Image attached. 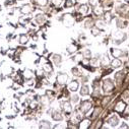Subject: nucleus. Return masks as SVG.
<instances>
[{
    "instance_id": "20e7f679",
    "label": "nucleus",
    "mask_w": 129,
    "mask_h": 129,
    "mask_svg": "<svg viewBox=\"0 0 129 129\" xmlns=\"http://www.w3.org/2000/svg\"><path fill=\"white\" fill-rule=\"evenodd\" d=\"M60 107L63 111V113L69 116L72 114V105H71V102H68V101H62L60 103Z\"/></svg>"
},
{
    "instance_id": "393cba45",
    "label": "nucleus",
    "mask_w": 129,
    "mask_h": 129,
    "mask_svg": "<svg viewBox=\"0 0 129 129\" xmlns=\"http://www.w3.org/2000/svg\"><path fill=\"white\" fill-rule=\"evenodd\" d=\"M95 26L100 30H104L106 28V21L104 19H98L95 21Z\"/></svg>"
},
{
    "instance_id": "72a5a7b5",
    "label": "nucleus",
    "mask_w": 129,
    "mask_h": 129,
    "mask_svg": "<svg viewBox=\"0 0 129 129\" xmlns=\"http://www.w3.org/2000/svg\"><path fill=\"white\" fill-rule=\"evenodd\" d=\"M83 59H84V57H83V55H82L81 53H78V54H76V55L73 57V61H74L75 63H80V62H82Z\"/></svg>"
},
{
    "instance_id": "9d476101",
    "label": "nucleus",
    "mask_w": 129,
    "mask_h": 129,
    "mask_svg": "<svg viewBox=\"0 0 129 129\" xmlns=\"http://www.w3.org/2000/svg\"><path fill=\"white\" fill-rule=\"evenodd\" d=\"M115 81H116V83H117V85H121L122 84V82L124 81V78H125V73H124V71H119V72H117L116 74H115Z\"/></svg>"
},
{
    "instance_id": "f257e3e1",
    "label": "nucleus",
    "mask_w": 129,
    "mask_h": 129,
    "mask_svg": "<svg viewBox=\"0 0 129 129\" xmlns=\"http://www.w3.org/2000/svg\"><path fill=\"white\" fill-rule=\"evenodd\" d=\"M115 88V83L114 80L111 78H106L103 80V84H102V89L105 93H111Z\"/></svg>"
},
{
    "instance_id": "6e6d98bb",
    "label": "nucleus",
    "mask_w": 129,
    "mask_h": 129,
    "mask_svg": "<svg viewBox=\"0 0 129 129\" xmlns=\"http://www.w3.org/2000/svg\"><path fill=\"white\" fill-rule=\"evenodd\" d=\"M125 1H126L127 3H129V0H125Z\"/></svg>"
},
{
    "instance_id": "f8f14e48",
    "label": "nucleus",
    "mask_w": 129,
    "mask_h": 129,
    "mask_svg": "<svg viewBox=\"0 0 129 129\" xmlns=\"http://www.w3.org/2000/svg\"><path fill=\"white\" fill-rule=\"evenodd\" d=\"M51 117L54 121H62L63 120V115L60 111L57 110H52L51 111Z\"/></svg>"
},
{
    "instance_id": "412c9836",
    "label": "nucleus",
    "mask_w": 129,
    "mask_h": 129,
    "mask_svg": "<svg viewBox=\"0 0 129 129\" xmlns=\"http://www.w3.org/2000/svg\"><path fill=\"white\" fill-rule=\"evenodd\" d=\"M93 25H95V21L92 17L89 16V18H87L84 21V27L85 28H91V27H93Z\"/></svg>"
},
{
    "instance_id": "1a4fd4ad",
    "label": "nucleus",
    "mask_w": 129,
    "mask_h": 129,
    "mask_svg": "<svg viewBox=\"0 0 129 129\" xmlns=\"http://www.w3.org/2000/svg\"><path fill=\"white\" fill-rule=\"evenodd\" d=\"M80 121H81V113L78 110H76L71 114V120H70L69 123H71L73 125H76V124H79Z\"/></svg>"
},
{
    "instance_id": "f03ea898",
    "label": "nucleus",
    "mask_w": 129,
    "mask_h": 129,
    "mask_svg": "<svg viewBox=\"0 0 129 129\" xmlns=\"http://www.w3.org/2000/svg\"><path fill=\"white\" fill-rule=\"evenodd\" d=\"M116 13H118L123 18H129V5L119 4L116 6Z\"/></svg>"
},
{
    "instance_id": "4c0bfd02",
    "label": "nucleus",
    "mask_w": 129,
    "mask_h": 129,
    "mask_svg": "<svg viewBox=\"0 0 129 129\" xmlns=\"http://www.w3.org/2000/svg\"><path fill=\"white\" fill-rule=\"evenodd\" d=\"M66 50H67V52L69 53V54H73L74 52H76V50H77V47L75 46V45H73V44H70L67 48H66Z\"/></svg>"
},
{
    "instance_id": "c9c22d12",
    "label": "nucleus",
    "mask_w": 129,
    "mask_h": 129,
    "mask_svg": "<svg viewBox=\"0 0 129 129\" xmlns=\"http://www.w3.org/2000/svg\"><path fill=\"white\" fill-rule=\"evenodd\" d=\"M43 70H44L45 72H47V73L53 72V67H52V65H51L50 63H45L44 66H43Z\"/></svg>"
},
{
    "instance_id": "a211bd4d",
    "label": "nucleus",
    "mask_w": 129,
    "mask_h": 129,
    "mask_svg": "<svg viewBox=\"0 0 129 129\" xmlns=\"http://www.w3.org/2000/svg\"><path fill=\"white\" fill-rule=\"evenodd\" d=\"M52 61H53V63L55 64L56 66H60V64L62 62L61 55H59V54H53L52 55Z\"/></svg>"
},
{
    "instance_id": "ddd939ff",
    "label": "nucleus",
    "mask_w": 129,
    "mask_h": 129,
    "mask_svg": "<svg viewBox=\"0 0 129 129\" xmlns=\"http://www.w3.org/2000/svg\"><path fill=\"white\" fill-rule=\"evenodd\" d=\"M34 10H35V8L31 4H24L20 9L21 13H23V14H28L30 12H33Z\"/></svg>"
},
{
    "instance_id": "0eeeda50",
    "label": "nucleus",
    "mask_w": 129,
    "mask_h": 129,
    "mask_svg": "<svg viewBox=\"0 0 129 129\" xmlns=\"http://www.w3.org/2000/svg\"><path fill=\"white\" fill-rule=\"evenodd\" d=\"M68 80V75L64 72H60L57 74V77H56V82L59 84V85H65L66 82Z\"/></svg>"
},
{
    "instance_id": "473e14b6",
    "label": "nucleus",
    "mask_w": 129,
    "mask_h": 129,
    "mask_svg": "<svg viewBox=\"0 0 129 129\" xmlns=\"http://www.w3.org/2000/svg\"><path fill=\"white\" fill-rule=\"evenodd\" d=\"M101 112H102V108H100V107H96V108H94V111H93V113L91 114L90 119H95L96 117H98V116L101 114Z\"/></svg>"
},
{
    "instance_id": "49530a36",
    "label": "nucleus",
    "mask_w": 129,
    "mask_h": 129,
    "mask_svg": "<svg viewBox=\"0 0 129 129\" xmlns=\"http://www.w3.org/2000/svg\"><path fill=\"white\" fill-rule=\"evenodd\" d=\"M98 3H99V0H88V4L90 5V6H96L98 5Z\"/></svg>"
},
{
    "instance_id": "a19ab883",
    "label": "nucleus",
    "mask_w": 129,
    "mask_h": 129,
    "mask_svg": "<svg viewBox=\"0 0 129 129\" xmlns=\"http://www.w3.org/2000/svg\"><path fill=\"white\" fill-rule=\"evenodd\" d=\"M75 1L74 0H65V2H64V7L65 8H70L74 5Z\"/></svg>"
},
{
    "instance_id": "e433bc0d",
    "label": "nucleus",
    "mask_w": 129,
    "mask_h": 129,
    "mask_svg": "<svg viewBox=\"0 0 129 129\" xmlns=\"http://www.w3.org/2000/svg\"><path fill=\"white\" fill-rule=\"evenodd\" d=\"M112 16H113L112 13L110 12V10H108V11H106V13H104V20L106 22H110L112 19Z\"/></svg>"
},
{
    "instance_id": "5fc2aeb1",
    "label": "nucleus",
    "mask_w": 129,
    "mask_h": 129,
    "mask_svg": "<svg viewBox=\"0 0 129 129\" xmlns=\"http://www.w3.org/2000/svg\"><path fill=\"white\" fill-rule=\"evenodd\" d=\"M121 128H128V126L125 125V124H122V125H121Z\"/></svg>"
},
{
    "instance_id": "37998d69",
    "label": "nucleus",
    "mask_w": 129,
    "mask_h": 129,
    "mask_svg": "<svg viewBox=\"0 0 129 129\" xmlns=\"http://www.w3.org/2000/svg\"><path fill=\"white\" fill-rule=\"evenodd\" d=\"M100 87H95V88H93V91H92V93H91V96L92 98H98V96H100Z\"/></svg>"
},
{
    "instance_id": "2f4dec72",
    "label": "nucleus",
    "mask_w": 129,
    "mask_h": 129,
    "mask_svg": "<svg viewBox=\"0 0 129 129\" xmlns=\"http://www.w3.org/2000/svg\"><path fill=\"white\" fill-rule=\"evenodd\" d=\"M33 76H34V74H33V71L31 70H29V69H25L24 70V72H23V77L25 78V79H30V78H33Z\"/></svg>"
},
{
    "instance_id": "c03bdc74",
    "label": "nucleus",
    "mask_w": 129,
    "mask_h": 129,
    "mask_svg": "<svg viewBox=\"0 0 129 129\" xmlns=\"http://www.w3.org/2000/svg\"><path fill=\"white\" fill-rule=\"evenodd\" d=\"M90 30H91V34H92V36H99L100 35V29L96 27V26H93V27H91L90 28Z\"/></svg>"
},
{
    "instance_id": "2eb2a0df",
    "label": "nucleus",
    "mask_w": 129,
    "mask_h": 129,
    "mask_svg": "<svg viewBox=\"0 0 129 129\" xmlns=\"http://www.w3.org/2000/svg\"><path fill=\"white\" fill-rule=\"evenodd\" d=\"M110 62H111V61L109 60L108 55H103L102 58H101V60H100V65H101L102 67H104V68H107V67L109 66Z\"/></svg>"
},
{
    "instance_id": "7ed1b4c3",
    "label": "nucleus",
    "mask_w": 129,
    "mask_h": 129,
    "mask_svg": "<svg viewBox=\"0 0 129 129\" xmlns=\"http://www.w3.org/2000/svg\"><path fill=\"white\" fill-rule=\"evenodd\" d=\"M127 39V35L125 33H122V31H114L113 33V42L117 45L121 44L123 41H125Z\"/></svg>"
},
{
    "instance_id": "f704fd0d",
    "label": "nucleus",
    "mask_w": 129,
    "mask_h": 129,
    "mask_svg": "<svg viewBox=\"0 0 129 129\" xmlns=\"http://www.w3.org/2000/svg\"><path fill=\"white\" fill-rule=\"evenodd\" d=\"M36 3L39 6H46L48 4V0H31V3Z\"/></svg>"
},
{
    "instance_id": "6ab92c4d",
    "label": "nucleus",
    "mask_w": 129,
    "mask_h": 129,
    "mask_svg": "<svg viewBox=\"0 0 129 129\" xmlns=\"http://www.w3.org/2000/svg\"><path fill=\"white\" fill-rule=\"evenodd\" d=\"M100 60H101L100 55H96L95 57L89 59V65L92 66V67H96V66H98L99 64H100Z\"/></svg>"
},
{
    "instance_id": "7c9ffc66",
    "label": "nucleus",
    "mask_w": 129,
    "mask_h": 129,
    "mask_svg": "<svg viewBox=\"0 0 129 129\" xmlns=\"http://www.w3.org/2000/svg\"><path fill=\"white\" fill-rule=\"evenodd\" d=\"M71 72H72L73 76H75V77H80L82 75V72L80 71V69L78 67H73L71 69Z\"/></svg>"
},
{
    "instance_id": "79ce46f5",
    "label": "nucleus",
    "mask_w": 129,
    "mask_h": 129,
    "mask_svg": "<svg viewBox=\"0 0 129 129\" xmlns=\"http://www.w3.org/2000/svg\"><path fill=\"white\" fill-rule=\"evenodd\" d=\"M78 101H79V96L77 94L73 93V94L70 95V102L72 104H76V103H78Z\"/></svg>"
},
{
    "instance_id": "a878e982",
    "label": "nucleus",
    "mask_w": 129,
    "mask_h": 129,
    "mask_svg": "<svg viewBox=\"0 0 129 129\" xmlns=\"http://www.w3.org/2000/svg\"><path fill=\"white\" fill-rule=\"evenodd\" d=\"M125 108H126V104L121 101V102H119V103L115 106V111H117V112H119V113H122V112L125 110Z\"/></svg>"
},
{
    "instance_id": "de8ad7c7",
    "label": "nucleus",
    "mask_w": 129,
    "mask_h": 129,
    "mask_svg": "<svg viewBox=\"0 0 129 129\" xmlns=\"http://www.w3.org/2000/svg\"><path fill=\"white\" fill-rule=\"evenodd\" d=\"M87 80H88V76L87 75H81L80 76V81H81V83H85V82H87Z\"/></svg>"
},
{
    "instance_id": "09e8293b",
    "label": "nucleus",
    "mask_w": 129,
    "mask_h": 129,
    "mask_svg": "<svg viewBox=\"0 0 129 129\" xmlns=\"http://www.w3.org/2000/svg\"><path fill=\"white\" fill-rule=\"evenodd\" d=\"M62 1H63V0H51L52 4L55 5V6H59V5L62 3Z\"/></svg>"
},
{
    "instance_id": "dca6fc26",
    "label": "nucleus",
    "mask_w": 129,
    "mask_h": 129,
    "mask_svg": "<svg viewBox=\"0 0 129 129\" xmlns=\"http://www.w3.org/2000/svg\"><path fill=\"white\" fill-rule=\"evenodd\" d=\"M113 4H114L113 0H102V6H103V8L106 9L107 11L112 8Z\"/></svg>"
},
{
    "instance_id": "6e6552de",
    "label": "nucleus",
    "mask_w": 129,
    "mask_h": 129,
    "mask_svg": "<svg viewBox=\"0 0 129 129\" xmlns=\"http://www.w3.org/2000/svg\"><path fill=\"white\" fill-rule=\"evenodd\" d=\"M111 54L114 58H124L127 57L128 52L124 51V50H120V49H111Z\"/></svg>"
},
{
    "instance_id": "4468645a",
    "label": "nucleus",
    "mask_w": 129,
    "mask_h": 129,
    "mask_svg": "<svg viewBox=\"0 0 129 129\" xmlns=\"http://www.w3.org/2000/svg\"><path fill=\"white\" fill-rule=\"evenodd\" d=\"M107 123H108L110 126H112V127H116V126L118 125V123H119V118H118L116 115H113V116H111V117L107 120Z\"/></svg>"
},
{
    "instance_id": "864d4df0",
    "label": "nucleus",
    "mask_w": 129,
    "mask_h": 129,
    "mask_svg": "<svg viewBox=\"0 0 129 129\" xmlns=\"http://www.w3.org/2000/svg\"><path fill=\"white\" fill-rule=\"evenodd\" d=\"M125 66L127 67V68H129V58L127 59V61L125 62Z\"/></svg>"
},
{
    "instance_id": "58836bf2",
    "label": "nucleus",
    "mask_w": 129,
    "mask_h": 129,
    "mask_svg": "<svg viewBox=\"0 0 129 129\" xmlns=\"http://www.w3.org/2000/svg\"><path fill=\"white\" fill-rule=\"evenodd\" d=\"M81 54L83 55V57H84L85 59H90L91 52H90V50H89V49H83V50H82V52H81Z\"/></svg>"
},
{
    "instance_id": "9b49d317",
    "label": "nucleus",
    "mask_w": 129,
    "mask_h": 129,
    "mask_svg": "<svg viewBox=\"0 0 129 129\" xmlns=\"http://www.w3.org/2000/svg\"><path fill=\"white\" fill-rule=\"evenodd\" d=\"M116 25H117L118 28L122 29V28L127 27L128 22H127V20H126L125 18H123V17H118V18H116Z\"/></svg>"
},
{
    "instance_id": "b1692460",
    "label": "nucleus",
    "mask_w": 129,
    "mask_h": 129,
    "mask_svg": "<svg viewBox=\"0 0 129 129\" xmlns=\"http://www.w3.org/2000/svg\"><path fill=\"white\" fill-rule=\"evenodd\" d=\"M46 15L45 14H38V15H36V17H35V21L38 23V24H43L45 21H46Z\"/></svg>"
},
{
    "instance_id": "39448f33",
    "label": "nucleus",
    "mask_w": 129,
    "mask_h": 129,
    "mask_svg": "<svg viewBox=\"0 0 129 129\" xmlns=\"http://www.w3.org/2000/svg\"><path fill=\"white\" fill-rule=\"evenodd\" d=\"M92 108V104L90 101L88 100H85V101H82L78 107V111L81 113V114H86L90 109Z\"/></svg>"
},
{
    "instance_id": "423d86ee",
    "label": "nucleus",
    "mask_w": 129,
    "mask_h": 129,
    "mask_svg": "<svg viewBox=\"0 0 129 129\" xmlns=\"http://www.w3.org/2000/svg\"><path fill=\"white\" fill-rule=\"evenodd\" d=\"M62 21H63L64 25L69 27V26L73 25V23H74V16L70 13H66L62 16Z\"/></svg>"
},
{
    "instance_id": "8fccbe9b",
    "label": "nucleus",
    "mask_w": 129,
    "mask_h": 129,
    "mask_svg": "<svg viewBox=\"0 0 129 129\" xmlns=\"http://www.w3.org/2000/svg\"><path fill=\"white\" fill-rule=\"evenodd\" d=\"M122 113H123V116H124L125 118H128V117H129V107H126L125 110H124Z\"/></svg>"
},
{
    "instance_id": "5701e85b",
    "label": "nucleus",
    "mask_w": 129,
    "mask_h": 129,
    "mask_svg": "<svg viewBox=\"0 0 129 129\" xmlns=\"http://www.w3.org/2000/svg\"><path fill=\"white\" fill-rule=\"evenodd\" d=\"M110 65H111L112 68H118V67H120L122 65V62H121V60L119 58H115L110 62Z\"/></svg>"
},
{
    "instance_id": "bb28decb",
    "label": "nucleus",
    "mask_w": 129,
    "mask_h": 129,
    "mask_svg": "<svg viewBox=\"0 0 129 129\" xmlns=\"http://www.w3.org/2000/svg\"><path fill=\"white\" fill-rule=\"evenodd\" d=\"M77 10L79 11V13H80L81 15L86 14V13L88 12V6H87L86 4H81V5H79V6L77 7Z\"/></svg>"
},
{
    "instance_id": "4d7b16f0",
    "label": "nucleus",
    "mask_w": 129,
    "mask_h": 129,
    "mask_svg": "<svg viewBox=\"0 0 129 129\" xmlns=\"http://www.w3.org/2000/svg\"><path fill=\"white\" fill-rule=\"evenodd\" d=\"M19 1H21V0H19Z\"/></svg>"
},
{
    "instance_id": "4be33fe9",
    "label": "nucleus",
    "mask_w": 129,
    "mask_h": 129,
    "mask_svg": "<svg viewBox=\"0 0 129 129\" xmlns=\"http://www.w3.org/2000/svg\"><path fill=\"white\" fill-rule=\"evenodd\" d=\"M79 93H80V95H82V96L89 94V86H88L87 84L83 83V84L81 85V88H80V90H79Z\"/></svg>"
},
{
    "instance_id": "f3484780",
    "label": "nucleus",
    "mask_w": 129,
    "mask_h": 129,
    "mask_svg": "<svg viewBox=\"0 0 129 129\" xmlns=\"http://www.w3.org/2000/svg\"><path fill=\"white\" fill-rule=\"evenodd\" d=\"M78 87H79V83H78V81L77 80H72L69 84H68V89L70 90V91H76L77 89H78Z\"/></svg>"
},
{
    "instance_id": "cd10ccee",
    "label": "nucleus",
    "mask_w": 129,
    "mask_h": 129,
    "mask_svg": "<svg viewBox=\"0 0 129 129\" xmlns=\"http://www.w3.org/2000/svg\"><path fill=\"white\" fill-rule=\"evenodd\" d=\"M39 127L40 128H44V129H48V128H51L52 125L48 120H41L40 123H39Z\"/></svg>"
},
{
    "instance_id": "c85d7f7f",
    "label": "nucleus",
    "mask_w": 129,
    "mask_h": 129,
    "mask_svg": "<svg viewBox=\"0 0 129 129\" xmlns=\"http://www.w3.org/2000/svg\"><path fill=\"white\" fill-rule=\"evenodd\" d=\"M92 11H93V13H94L96 16H98V17H100V16H103V15H104V10H103V8H101V7L93 6Z\"/></svg>"
},
{
    "instance_id": "c756f323",
    "label": "nucleus",
    "mask_w": 129,
    "mask_h": 129,
    "mask_svg": "<svg viewBox=\"0 0 129 129\" xmlns=\"http://www.w3.org/2000/svg\"><path fill=\"white\" fill-rule=\"evenodd\" d=\"M90 127V120L89 119H83L80 121V125L79 128H89Z\"/></svg>"
},
{
    "instance_id": "ea45409f",
    "label": "nucleus",
    "mask_w": 129,
    "mask_h": 129,
    "mask_svg": "<svg viewBox=\"0 0 129 129\" xmlns=\"http://www.w3.org/2000/svg\"><path fill=\"white\" fill-rule=\"evenodd\" d=\"M18 42H19L21 45H24V44H26V43L28 42V37H27L26 35H21V36L19 37Z\"/></svg>"
},
{
    "instance_id": "603ef678",
    "label": "nucleus",
    "mask_w": 129,
    "mask_h": 129,
    "mask_svg": "<svg viewBox=\"0 0 129 129\" xmlns=\"http://www.w3.org/2000/svg\"><path fill=\"white\" fill-rule=\"evenodd\" d=\"M102 122H103V121H102V120H100L98 123H96V125H95L94 127H95V128H100V127H101V125H102Z\"/></svg>"
},
{
    "instance_id": "a18cd8bd",
    "label": "nucleus",
    "mask_w": 129,
    "mask_h": 129,
    "mask_svg": "<svg viewBox=\"0 0 129 129\" xmlns=\"http://www.w3.org/2000/svg\"><path fill=\"white\" fill-rule=\"evenodd\" d=\"M110 101H111L110 96H105V98L102 100V106H103V107H106V106L110 103Z\"/></svg>"
},
{
    "instance_id": "aec40b11",
    "label": "nucleus",
    "mask_w": 129,
    "mask_h": 129,
    "mask_svg": "<svg viewBox=\"0 0 129 129\" xmlns=\"http://www.w3.org/2000/svg\"><path fill=\"white\" fill-rule=\"evenodd\" d=\"M50 99H49V96L46 94V95H44V96H42L41 98V100H40V103H41V106L43 107V108H46V107H48L49 106V104H50Z\"/></svg>"
},
{
    "instance_id": "3c124183",
    "label": "nucleus",
    "mask_w": 129,
    "mask_h": 129,
    "mask_svg": "<svg viewBox=\"0 0 129 129\" xmlns=\"http://www.w3.org/2000/svg\"><path fill=\"white\" fill-rule=\"evenodd\" d=\"M123 99L125 101H129V90H126L124 93H123Z\"/></svg>"
}]
</instances>
